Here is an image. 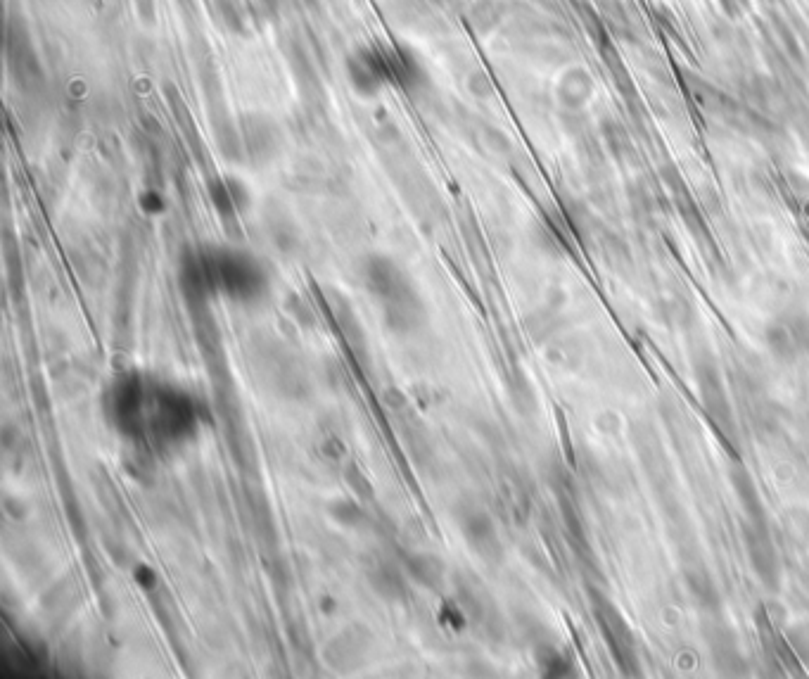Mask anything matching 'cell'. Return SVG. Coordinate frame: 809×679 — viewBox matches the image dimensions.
<instances>
[{
    "label": "cell",
    "instance_id": "1",
    "mask_svg": "<svg viewBox=\"0 0 809 679\" xmlns=\"http://www.w3.org/2000/svg\"><path fill=\"white\" fill-rule=\"evenodd\" d=\"M361 278L371 297L382 307V319L394 333H411L420 326L425 309L409 276L390 257H368Z\"/></svg>",
    "mask_w": 809,
    "mask_h": 679
},
{
    "label": "cell",
    "instance_id": "2",
    "mask_svg": "<svg viewBox=\"0 0 809 679\" xmlns=\"http://www.w3.org/2000/svg\"><path fill=\"white\" fill-rule=\"evenodd\" d=\"M202 259L212 290H224L235 300H252L264 293V271L252 257L235 250H212Z\"/></svg>",
    "mask_w": 809,
    "mask_h": 679
},
{
    "label": "cell",
    "instance_id": "3",
    "mask_svg": "<svg viewBox=\"0 0 809 679\" xmlns=\"http://www.w3.org/2000/svg\"><path fill=\"white\" fill-rule=\"evenodd\" d=\"M371 634L363 627H349V630L335 634L326 644L323 658L333 670H354L366 661L371 651Z\"/></svg>",
    "mask_w": 809,
    "mask_h": 679
},
{
    "label": "cell",
    "instance_id": "4",
    "mask_svg": "<svg viewBox=\"0 0 809 679\" xmlns=\"http://www.w3.org/2000/svg\"><path fill=\"white\" fill-rule=\"evenodd\" d=\"M368 585L380 599L397 604L404 601L409 594V585H406V575L397 563L392 561H378L375 566L368 568Z\"/></svg>",
    "mask_w": 809,
    "mask_h": 679
},
{
    "label": "cell",
    "instance_id": "5",
    "mask_svg": "<svg viewBox=\"0 0 809 679\" xmlns=\"http://www.w3.org/2000/svg\"><path fill=\"white\" fill-rule=\"evenodd\" d=\"M404 570L413 582H418L423 589H430V592H439L444 587V580H447V568H444L442 558L425 554V551H413V554L406 556Z\"/></svg>",
    "mask_w": 809,
    "mask_h": 679
},
{
    "label": "cell",
    "instance_id": "6",
    "mask_svg": "<svg viewBox=\"0 0 809 679\" xmlns=\"http://www.w3.org/2000/svg\"><path fill=\"white\" fill-rule=\"evenodd\" d=\"M456 520L465 542L473 549L482 551V554H487V549L494 544V530L489 518L480 509H475V506H458Z\"/></svg>",
    "mask_w": 809,
    "mask_h": 679
},
{
    "label": "cell",
    "instance_id": "7",
    "mask_svg": "<svg viewBox=\"0 0 809 679\" xmlns=\"http://www.w3.org/2000/svg\"><path fill=\"white\" fill-rule=\"evenodd\" d=\"M328 516L333 518L337 525H342V528H349V530L363 528V525H366V520H368V513L363 511V506L354 499L330 501Z\"/></svg>",
    "mask_w": 809,
    "mask_h": 679
},
{
    "label": "cell",
    "instance_id": "8",
    "mask_svg": "<svg viewBox=\"0 0 809 679\" xmlns=\"http://www.w3.org/2000/svg\"><path fill=\"white\" fill-rule=\"evenodd\" d=\"M209 193H212V200L216 209L221 212V217H233L235 212H238V205H235L233 200V193H231V186H228V179L226 181H212V186H209Z\"/></svg>",
    "mask_w": 809,
    "mask_h": 679
},
{
    "label": "cell",
    "instance_id": "9",
    "mask_svg": "<svg viewBox=\"0 0 809 679\" xmlns=\"http://www.w3.org/2000/svg\"><path fill=\"white\" fill-rule=\"evenodd\" d=\"M136 573H138V575H136V580H138L140 585H143V587H148V589H150L152 585H155V573H152L150 568L140 566V568L136 570Z\"/></svg>",
    "mask_w": 809,
    "mask_h": 679
},
{
    "label": "cell",
    "instance_id": "10",
    "mask_svg": "<svg viewBox=\"0 0 809 679\" xmlns=\"http://www.w3.org/2000/svg\"><path fill=\"white\" fill-rule=\"evenodd\" d=\"M143 207L148 209V212H159V209L164 207V202L159 200V195H157V193H145V198H143Z\"/></svg>",
    "mask_w": 809,
    "mask_h": 679
}]
</instances>
